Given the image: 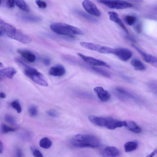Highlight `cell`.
<instances>
[{"instance_id":"1","label":"cell","mask_w":157,"mask_h":157,"mask_svg":"<svg viewBox=\"0 0 157 157\" xmlns=\"http://www.w3.org/2000/svg\"><path fill=\"white\" fill-rule=\"evenodd\" d=\"M71 142L74 146L81 148H94L99 147L101 145V142L97 137L90 135H76L72 137Z\"/></svg>"},{"instance_id":"2","label":"cell","mask_w":157,"mask_h":157,"mask_svg":"<svg viewBox=\"0 0 157 157\" xmlns=\"http://www.w3.org/2000/svg\"><path fill=\"white\" fill-rule=\"evenodd\" d=\"M90 121L94 124L104 127L109 130H114L123 126L126 127L127 122L117 120L111 117H104L90 115L88 117Z\"/></svg>"},{"instance_id":"3","label":"cell","mask_w":157,"mask_h":157,"mask_svg":"<svg viewBox=\"0 0 157 157\" xmlns=\"http://www.w3.org/2000/svg\"><path fill=\"white\" fill-rule=\"evenodd\" d=\"M51 30L58 34L73 38L74 35H81L82 32L78 28L62 23H55L50 26Z\"/></svg>"},{"instance_id":"4","label":"cell","mask_w":157,"mask_h":157,"mask_svg":"<svg viewBox=\"0 0 157 157\" xmlns=\"http://www.w3.org/2000/svg\"><path fill=\"white\" fill-rule=\"evenodd\" d=\"M16 61L25 67L24 74L33 82L42 86H48L47 79L42 73L35 69L28 66L19 59H17Z\"/></svg>"},{"instance_id":"5","label":"cell","mask_w":157,"mask_h":157,"mask_svg":"<svg viewBox=\"0 0 157 157\" xmlns=\"http://www.w3.org/2000/svg\"><path fill=\"white\" fill-rule=\"evenodd\" d=\"M97 1L110 8L113 9H124L130 8L132 6L131 3L122 0H100Z\"/></svg>"},{"instance_id":"6","label":"cell","mask_w":157,"mask_h":157,"mask_svg":"<svg viewBox=\"0 0 157 157\" xmlns=\"http://www.w3.org/2000/svg\"><path fill=\"white\" fill-rule=\"evenodd\" d=\"M80 45L83 47L103 54L112 53L113 49L91 43L81 42Z\"/></svg>"},{"instance_id":"7","label":"cell","mask_w":157,"mask_h":157,"mask_svg":"<svg viewBox=\"0 0 157 157\" xmlns=\"http://www.w3.org/2000/svg\"><path fill=\"white\" fill-rule=\"evenodd\" d=\"M0 29L10 38L14 40L18 30L14 26L5 21L0 17Z\"/></svg>"},{"instance_id":"8","label":"cell","mask_w":157,"mask_h":157,"mask_svg":"<svg viewBox=\"0 0 157 157\" xmlns=\"http://www.w3.org/2000/svg\"><path fill=\"white\" fill-rule=\"evenodd\" d=\"M112 54H114L121 60L126 61L131 58L132 53L128 49L119 48L113 49Z\"/></svg>"},{"instance_id":"9","label":"cell","mask_w":157,"mask_h":157,"mask_svg":"<svg viewBox=\"0 0 157 157\" xmlns=\"http://www.w3.org/2000/svg\"><path fill=\"white\" fill-rule=\"evenodd\" d=\"M82 5L84 9L89 14L96 17L101 15V13L96 5L92 1L85 0L82 2Z\"/></svg>"},{"instance_id":"10","label":"cell","mask_w":157,"mask_h":157,"mask_svg":"<svg viewBox=\"0 0 157 157\" xmlns=\"http://www.w3.org/2000/svg\"><path fill=\"white\" fill-rule=\"evenodd\" d=\"M77 55L84 61L90 65L94 66H102L107 68L110 67V66L104 61L86 56L80 53H78Z\"/></svg>"},{"instance_id":"11","label":"cell","mask_w":157,"mask_h":157,"mask_svg":"<svg viewBox=\"0 0 157 157\" xmlns=\"http://www.w3.org/2000/svg\"><path fill=\"white\" fill-rule=\"evenodd\" d=\"M132 45L140 54L146 62L156 67L157 59L155 56L146 53L133 44H132Z\"/></svg>"},{"instance_id":"12","label":"cell","mask_w":157,"mask_h":157,"mask_svg":"<svg viewBox=\"0 0 157 157\" xmlns=\"http://www.w3.org/2000/svg\"><path fill=\"white\" fill-rule=\"evenodd\" d=\"M101 155L103 157H117L120 155V151L116 147L108 146L101 152Z\"/></svg>"},{"instance_id":"13","label":"cell","mask_w":157,"mask_h":157,"mask_svg":"<svg viewBox=\"0 0 157 157\" xmlns=\"http://www.w3.org/2000/svg\"><path fill=\"white\" fill-rule=\"evenodd\" d=\"M108 13L110 20L117 23L124 30L126 33L128 34V29L123 24L117 12L113 11H110L108 12Z\"/></svg>"},{"instance_id":"14","label":"cell","mask_w":157,"mask_h":157,"mask_svg":"<svg viewBox=\"0 0 157 157\" xmlns=\"http://www.w3.org/2000/svg\"><path fill=\"white\" fill-rule=\"evenodd\" d=\"M94 90L99 98L102 101H107L111 97L110 94L102 87L97 86L94 88Z\"/></svg>"},{"instance_id":"15","label":"cell","mask_w":157,"mask_h":157,"mask_svg":"<svg viewBox=\"0 0 157 157\" xmlns=\"http://www.w3.org/2000/svg\"><path fill=\"white\" fill-rule=\"evenodd\" d=\"M17 72L16 70L12 67H8L0 69V80L5 78L12 79Z\"/></svg>"},{"instance_id":"16","label":"cell","mask_w":157,"mask_h":157,"mask_svg":"<svg viewBox=\"0 0 157 157\" xmlns=\"http://www.w3.org/2000/svg\"><path fill=\"white\" fill-rule=\"evenodd\" d=\"M17 52L24 58L30 63L34 62L36 59L35 55L31 52L23 49H18Z\"/></svg>"},{"instance_id":"17","label":"cell","mask_w":157,"mask_h":157,"mask_svg":"<svg viewBox=\"0 0 157 157\" xmlns=\"http://www.w3.org/2000/svg\"><path fill=\"white\" fill-rule=\"evenodd\" d=\"M64 67L61 65H58L52 67L50 69L49 73L54 76H61L65 73Z\"/></svg>"},{"instance_id":"18","label":"cell","mask_w":157,"mask_h":157,"mask_svg":"<svg viewBox=\"0 0 157 157\" xmlns=\"http://www.w3.org/2000/svg\"><path fill=\"white\" fill-rule=\"evenodd\" d=\"M138 143L137 141H129L126 142L124 144V151L127 152L133 151L138 147Z\"/></svg>"},{"instance_id":"19","label":"cell","mask_w":157,"mask_h":157,"mask_svg":"<svg viewBox=\"0 0 157 157\" xmlns=\"http://www.w3.org/2000/svg\"><path fill=\"white\" fill-rule=\"evenodd\" d=\"M116 91L120 94L124 96L135 100H138V98L135 95L128 91L125 89L121 87H117L116 88Z\"/></svg>"},{"instance_id":"20","label":"cell","mask_w":157,"mask_h":157,"mask_svg":"<svg viewBox=\"0 0 157 157\" xmlns=\"http://www.w3.org/2000/svg\"><path fill=\"white\" fill-rule=\"evenodd\" d=\"M131 64L137 70L142 71L145 70L146 67L144 63L137 59H133L131 62Z\"/></svg>"},{"instance_id":"21","label":"cell","mask_w":157,"mask_h":157,"mask_svg":"<svg viewBox=\"0 0 157 157\" xmlns=\"http://www.w3.org/2000/svg\"><path fill=\"white\" fill-rule=\"evenodd\" d=\"M126 127L130 131L136 133H139L141 131V129L135 122L130 121L127 122Z\"/></svg>"},{"instance_id":"22","label":"cell","mask_w":157,"mask_h":157,"mask_svg":"<svg viewBox=\"0 0 157 157\" xmlns=\"http://www.w3.org/2000/svg\"><path fill=\"white\" fill-rule=\"evenodd\" d=\"M75 12L80 16L86 20L94 23H98V21L96 19L93 17L83 11L77 10Z\"/></svg>"},{"instance_id":"23","label":"cell","mask_w":157,"mask_h":157,"mask_svg":"<svg viewBox=\"0 0 157 157\" xmlns=\"http://www.w3.org/2000/svg\"><path fill=\"white\" fill-rule=\"evenodd\" d=\"M15 4L20 9L26 12H29V9L26 2L22 0H15Z\"/></svg>"},{"instance_id":"24","label":"cell","mask_w":157,"mask_h":157,"mask_svg":"<svg viewBox=\"0 0 157 157\" xmlns=\"http://www.w3.org/2000/svg\"><path fill=\"white\" fill-rule=\"evenodd\" d=\"M52 143L51 140L48 138L44 137L40 140L39 142L40 146L44 149H48L51 146Z\"/></svg>"},{"instance_id":"25","label":"cell","mask_w":157,"mask_h":157,"mask_svg":"<svg viewBox=\"0 0 157 157\" xmlns=\"http://www.w3.org/2000/svg\"><path fill=\"white\" fill-rule=\"evenodd\" d=\"M15 0H0V6L11 8L14 7Z\"/></svg>"},{"instance_id":"26","label":"cell","mask_w":157,"mask_h":157,"mask_svg":"<svg viewBox=\"0 0 157 157\" xmlns=\"http://www.w3.org/2000/svg\"><path fill=\"white\" fill-rule=\"evenodd\" d=\"M1 128L2 132L4 134L14 132L16 130V128L10 127L3 123L1 124Z\"/></svg>"},{"instance_id":"27","label":"cell","mask_w":157,"mask_h":157,"mask_svg":"<svg viewBox=\"0 0 157 157\" xmlns=\"http://www.w3.org/2000/svg\"><path fill=\"white\" fill-rule=\"evenodd\" d=\"M92 68L95 72L104 77L109 78L110 77V74L108 72L104 70L95 67H92Z\"/></svg>"},{"instance_id":"28","label":"cell","mask_w":157,"mask_h":157,"mask_svg":"<svg viewBox=\"0 0 157 157\" xmlns=\"http://www.w3.org/2000/svg\"><path fill=\"white\" fill-rule=\"evenodd\" d=\"M11 105L18 113H20L21 112V106L18 100H15L13 101L12 102Z\"/></svg>"},{"instance_id":"29","label":"cell","mask_w":157,"mask_h":157,"mask_svg":"<svg viewBox=\"0 0 157 157\" xmlns=\"http://www.w3.org/2000/svg\"><path fill=\"white\" fill-rule=\"evenodd\" d=\"M5 121L10 124L15 125L16 124L17 122L15 118L11 115L7 114L4 117Z\"/></svg>"},{"instance_id":"30","label":"cell","mask_w":157,"mask_h":157,"mask_svg":"<svg viewBox=\"0 0 157 157\" xmlns=\"http://www.w3.org/2000/svg\"><path fill=\"white\" fill-rule=\"evenodd\" d=\"M124 20L128 25H132L135 23L136 18L133 16L128 15L125 17Z\"/></svg>"},{"instance_id":"31","label":"cell","mask_w":157,"mask_h":157,"mask_svg":"<svg viewBox=\"0 0 157 157\" xmlns=\"http://www.w3.org/2000/svg\"><path fill=\"white\" fill-rule=\"evenodd\" d=\"M24 18L25 20L32 22H40L42 20L40 17L35 16H25L24 17Z\"/></svg>"},{"instance_id":"32","label":"cell","mask_w":157,"mask_h":157,"mask_svg":"<svg viewBox=\"0 0 157 157\" xmlns=\"http://www.w3.org/2000/svg\"><path fill=\"white\" fill-rule=\"evenodd\" d=\"M29 114L31 116L35 117L38 114V110L36 107L34 105L30 106L28 109Z\"/></svg>"},{"instance_id":"33","label":"cell","mask_w":157,"mask_h":157,"mask_svg":"<svg viewBox=\"0 0 157 157\" xmlns=\"http://www.w3.org/2000/svg\"><path fill=\"white\" fill-rule=\"evenodd\" d=\"M35 2L37 6L40 8L44 9L47 6L46 2L44 1L37 0H36Z\"/></svg>"},{"instance_id":"34","label":"cell","mask_w":157,"mask_h":157,"mask_svg":"<svg viewBox=\"0 0 157 157\" xmlns=\"http://www.w3.org/2000/svg\"><path fill=\"white\" fill-rule=\"evenodd\" d=\"M47 114L50 116L53 117H57L59 115L58 112L53 109H51L47 112Z\"/></svg>"},{"instance_id":"35","label":"cell","mask_w":157,"mask_h":157,"mask_svg":"<svg viewBox=\"0 0 157 157\" xmlns=\"http://www.w3.org/2000/svg\"><path fill=\"white\" fill-rule=\"evenodd\" d=\"M32 153L34 157H43L41 152L36 149H32Z\"/></svg>"},{"instance_id":"36","label":"cell","mask_w":157,"mask_h":157,"mask_svg":"<svg viewBox=\"0 0 157 157\" xmlns=\"http://www.w3.org/2000/svg\"><path fill=\"white\" fill-rule=\"evenodd\" d=\"M149 86L150 89L154 92L156 93L157 86L156 83L154 82H151L149 84Z\"/></svg>"},{"instance_id":"37","label":"cell","mask_w":157,"mask_h":157,"mask_svg":"<svg viewBox=\"0 0 157 157\" xmlns=\"http://www.w3.org/2000/svg\"><path fill=\"white\" fill-rule=\"evenodd\" d=\"M136 31L138 33H140L142 31V25L140 23H138L134 27Z\"/></svg>"},{"instance_id":"38","label":"cell","mask_w":157,"mask_h":157,"mask_svg":"<svg viewBox=\"0 0 157 157\" xmlns=\"http://www.w3.org/2000/svg\"><path fill=\"white\" fill-rule=\"evenodd\" d=\"M16 157H22L23 154L22 150L20 148H17L15 152Z\"/></svg>"},{"instance_id":"39","label":"cell","mask_w":157,"mask_h":157,"mask_svg":"<svg viewBox=\"0 0 157 157\" xmlns=\"http://www.w3.org/2000/svg\"><path fill=\"white\" fill-rule=\"evenodd\" d=\"M121 77L123 78L124 79L126 80L127 81L130 82V83H133V80L130 77L127 76V75H121Z\"/></svg>"},{"instance_id":"40","label":"cell","mask_w":157,"mask_h":157,"mask_svg":"<svg viewBox=\"0 0 157 157\" xmlns=\"http://www.w3.org/2000/svg\"><path fill=\"white\" fill-rule=\"evenodd\" d=\"M44 64L46 66H49L51 63V60L48 58H45L43 59Z\"/></svg>"},{"instance_id":"41","label":"cell","mask_w":157,"mask_h":157,"mask_svg":"<svg viewBox=\"0 0 157 157\" xmlns=\"http://www.w3.org/2000/svg\"><path fill=\"white\" fill-rule=\"evenodd\" d=\"M157 152V149H155L146 157H153L156 154Z\"/></svg>"},{"instance_id":"42","label":"cell","mask_w":157,"mask_h":157,"mask_svg":"<svg viewBox=\"0 0 157 157\" xmlns=\"http://www.w3.org/2000/svg\"><path fill=\"white\" fill-rule=\"evenodd\" d=\"M4 147L2 141L0 140V154H2L3 151Z\"/></svg>"},{"instance_id":"43","label":"cell","mask_w":157,"mask_h":157,"mask_svg":"<svg viewBox=\"0 0 157 157\" xmlns=\"http://www.w3.org/2000/svg\"><path fill=\"white\" fill-rule=\"evenodd\" d=\"M127 39H128L130 41H132V42H136L135 40L132 36H127L126 37Z\"/></svg>"},{"instance_id":"44","label":"cell","mask_w":157,"mask_h":157,"mask_svg":"<svg viewBox=\"0 0 157 157\" xmlns=\"http://www.w3.org/2000/svg\"><path fill=\"white\" fill-rule=\"evenodd\" d=\"M6 97V94L3 92L0 93V97L1 98H4Z\"/></svg>"},{"instance_id":"45","label":"cell","mask_w":157,"mask_h":157,"mask_svg":"<svg viewBox=\"0 0 157 157\" xmlns=\"http://www.w3.org/2000/svg\"><path fill=\"white\" fill-rule=\"evenodd\" d=\"M4 67V65L1 62H0V67Z\"/></svg>"},{"instance_id":"46","label":"cell","mask_w":157,"mask_h":157,"mask_svg":"<svg viewBox=\"0 0 157 157\" xmlns=\"http://www.w3.org/2000/svg\"><path fill=\"white\" fill-rule=\"evenodd\" d=\"M1 32L0 31V35H1Z\"/></svg>"}]
</instances>
